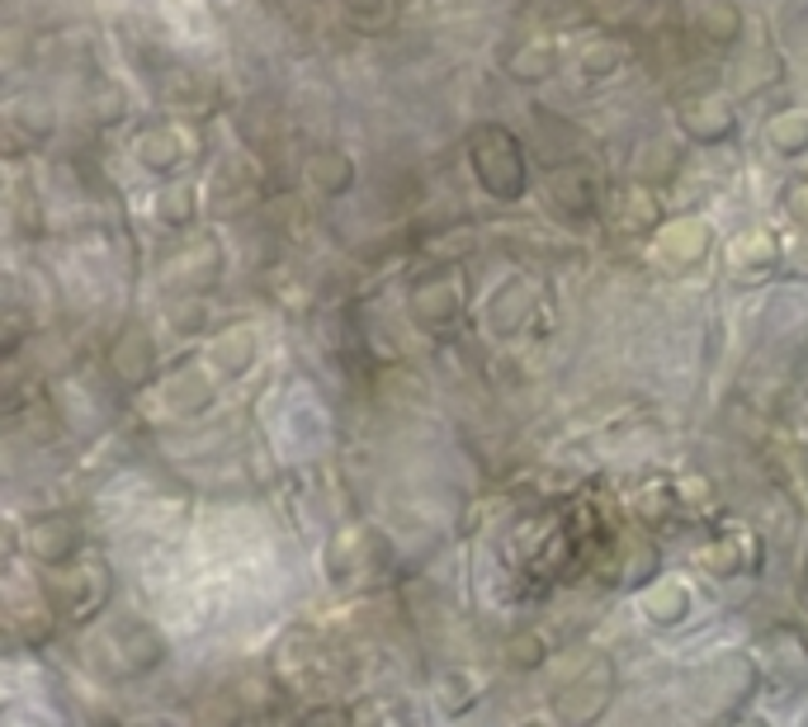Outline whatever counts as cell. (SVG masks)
Listing matches in <instances>:
<instances>
[{
	"mask_svg": "<svg viewBox=\"0 0 808 727\" xmlns=\"http://www.w3.org/2000/svg\"><path fill=\"white\" fill-rule=\"evenodd\" d=\"M142 161H147L152 170H170V166L180 161V142H176V137H166V133L142 137Z\"/></svg>",
	"mask_w": 808,
	"mask_h": 727,
	"instance_id": "cell-7",
	"label": "cell"
},
{
	"mask_svg": "<svg viewBox=\"0 0 808 727\" xmlns=\"http://www.w3.org/2000/svg\"><path fill=\"white\" fill-rule=\"evenodd\" d=\"M775 142L785 152L808 147V119H775Z\"/></svg>",
	"mask_w": 808,
	"mask_h": 727,
	"instance_id": "cell-9",
	"label": "cell"
},
{
	"mask_svg": "<svg viewBox=\"0 0 808 727\" xmlns=\"http://www.w3.org/2000/svg\"><path fill=\"white\" fill-rule=\"evenodd\" d=\"M648 609H652V619L672 623V619H680V615H686V591H680V586H666L662 595H652V601H648Z\"/></svg>",
	"mask_w": 808,
	"mask_h": 727,
	"instance_id": "cell-8",
	"label": "cell"
},
{
	"mask_svg": "<svg viewBox=\"0 0 808 727\" xmlns=\"http://www.w3.org/2000/svg\"><path fill=\"white\" fill-rule=\"evenodd\" d=\"M312 175L322 180V190H346L350 184V161L346 156H336V152H326V156H317V161H312Z\"/></svg>",
	"mask_w": 808,
	"mask_h": 727,
	"instance_id": "cell-6",
	"label": "cell"
},
{
	"mask_svg": "<svg viewBox=\"0 0 808 727\" xmlns=\"http://www.w3.org/2000/svg\"><path fill=\"white\" fill-rule=\"evenodd\" d=\"M417 312H421V322H454L459 317V289H454L449 279H439V283H425V289H417Z\"/></svg>",
	"mask_w": 808,
	"mask_h": 727,
	"instance_id": "cell-3",
	"label": "cell"
},
{
	"mask_svg": "<svg viewBox=\"0 0 808 727\" xmlns=\"http://www.w3.org/2000/svg\"><path fill=\"white\" fill-rule=\"evenodd\" d=\"M680 123H686L690 137L714 142V137H728L733 133V109L719 105L714 95H709V99H690V105L680 109Z\"/></svg>",
	"mask_w": 808,
	"mask_h": 727,
	"instance_id": "cell-2",
	"label": "cell"
},
{
	"mask_svg": "<svg viewBox=\"0 0 808 727\" xmlns=\"http://www.w3.org/2000/svg\"><path fill=\"white\" fill-rule=\"evenodd\" d=\"M700 24H704V34L719 38V43H733L737 28H743V20H737V10L728 5V0H709L704 14H700Z\"/></svg>",
	"mask_w": 808,
	"mask_h": 727,
	"instance_id": "cell-5",
	"label": "cell"
},
{
	"mask_svg": "<svg viewBox=\"0 0 808 727\" xmlns=\"http://www.w3.org/2000/svg\"><path fill=\"white\" fill-rule=\"evenodd\" d=\"M492 137H496V156H492V142L487 137H473V161H478V175L482 184L496 194V198H516L520 194V184H524V166H520V147H516V137L502 133V128H492Z\"/></svg>",
	"mask_w": 808,
	"mask_h": 727,
	"instance_id": "cell-1",
	"label": "cell"
},
{
	"mask_svg": "<svg viewBox=\"0 0 808 727\" xmlns=\"http://www.w3.org/2000/svg\"><path fill=\"white\" fill-rule=\"evenodd\" d=\"M71 538H76V530H71L67 520H43L38 530H34V553H38L43 562H67L71 553H76Z\"/></svg>",
	"mask_w": 808,
	"mask_h": 727,
	"instance_id": "cell-4",
	"label": "cell"
},
{
	"mask_svg": "<svg viewBox=\"0 0 808 727\" xmlns=\"http://www.w3.org/2000/svg\"><path fill=\"white\" fill-rule=\"evenodd\" d=\"M184 198H190V190H170V194H166V204H161V213H166V218H170V222H190V213H194V204H190V208H184Z\"/></svg>",
	"mask_w": 808,
	"mask_h": 727,
	"instance_id": "cell-10",
	"label": "cell"
}]
</instances>
